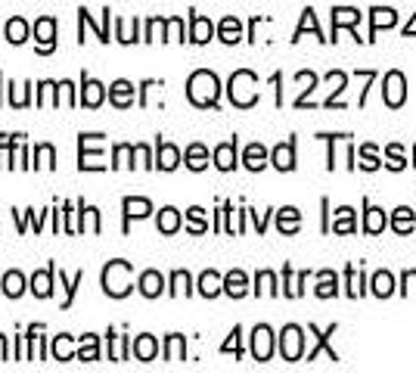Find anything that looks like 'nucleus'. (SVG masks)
Segmentation results:
<instances>
[{
	"instance_id": "obj_1",
	"label": "nucleus",
	"mask_w": 416,
	"mask_h": 373,
	"mask_svg": "<svg viewBox=\"0 0 416 373\" xmlns=\"http://www.w3.org/2000/svg\"><path fill=\"white\" fill-rule=\"evenodd\" d=\"M186 97H190V103L199 106V109H218V97H220L218 75L208 72V69L193 72L190 81H186Z\"/></svg>"
},
{
	"instance_id": "obj_2",
	"label": "nucleus",
	"mask_w": 416,
	"mask_h": 373,
	"mask_svg": "<svg viewBox=\"0 0 416 373\" xmlns=\"http://www.w3.org/2000/svg\"><path fill=\"white\" fill-rule=\"evenodd\" d=\"M100 283H103V293L109 299H124L134 290V265L124 258L109 261L103 268V274H100Z\"/></svg>"
},
{
	"instance_id": "obj_3",
	"label": "nucleus",
	"mask_w": 416,
	"mask_h": 373,
	"mask_svg": "<svg viewBox=\"0 0 416 373\" xmlns=\"http://www.w3.org/2000/svg\"><path fill=\"white\" fill-rule=\"evenodd\" d=\"M227 93H230V103L240 109H252L258 103V78L249 69H240L230 75V84H227Z\"/></svg>"
},
{
	"instance_id": "obj_4",
	"label": "nucleus",
	"mask_w": 416,
	"mask_h": 373,
	"mask_svg": "<svg viewBox=\"0 0 416 373\" xmlns=\"http://www.w3.org/2000/svg\"><path fill=\"white\" fill-rule=\"evenodd\" d=\"M106 134H78V168L81 172H106V162H103V147Z\"/></svg>"
},
{
	"instance_id": "obj_5",
	"label": "nucleus",
	"mask_w": 416,
	"mask_h": 373,
	"mask_svg": "<svg viewBox=\"0 0 416 373\" xmlns=\"http://www.w3.org/2000/svg\"><path fill=\"white\" fill-rule=\"evenodd\" d=\"M279 354L283 361H302L304 358V330L299 324H286L279 333Z\"/></svg>"
},
{
	"instance_id": "obj_6",
	"label": "nucleus",
	"mask_w": 416,
	"mask_h": 373,
	"mask_svg": "<svg viewBox=\"0 0 416 373\" xmlns=\"http://www.w3.org/2000/svg\"><path fill=\"white\" fill-rule=\"evenodd\" d=\"M152 202L146 196H124L122 199V215H124V221H122V233L127 236L131 233V221H140V218H149L152 215Z\"/></svg>"
},
{
	"instance_id": "obj_7",
	"label": "nucleus",
	"mask_w": 416,
	"mask_h": 373,
	"mask_svg": "<svg viewBox=\"0 0 416 373\" xmlns=\"http://www.w3.org/2000/svg\"><path fill=\"white\" fill-rule=\"evenodd\" d=\"M106 100V84L90 78L87 72H81V90H78V106L84 109H100Z\"/></svg>"
},
{
	"instance_id": "obj_8",
	"label": "nucleus",
	"mask_w": 416,
	"mask_h": 373,
	"mask_svg": "<svg viewBox=\"0 0 416 373\" xmlns=\"http://www.w3.org/2000/svg\"><path fill=\"white\" fill-rule=\"evenodd\" d=\"M35 50L41 56H50L56 50V19L53 16H41L35 22Z\"/></svg>"
},
{
	"instance_id": "obj_9",
	"label": "nucleus",
	"mask_w": 416,
	"mask_h": 373,
	"mask_svg": "<svg viewBox=\"0 0 416 373\" xmlns=\"http://www.w3.org/2000/svg\"><path fill=\"white\" fill-rule=\"evenodd\" d=\"M382 97H385V103L392 106V109L404 106V100H407V81H404L401 72H388L385 78H382Z\"/></svg>"
},
{
	"instance_id": "obj_10",
	"label": "nucleus",
	"mask_w": 416,
	"mask_h": 373,
	"mask_svg": "<svg viewBox=\"0 0 416 373\" xmlns=\"http://www.w3.org/2000/svg\"><path fill=\"white\" fill-rule=\"evenodd\" d=\"M270 354H274V330L267 324H258L252 330V358L270 361Z\"/></svg>"
},
{
	"instance_id": "obj_11",
	"label": "nucleus",
	"mask_w": 416,
	"mask_h": 373,
	"mask_svg": "<svg viewBox=\"0 0 416 373\" xmlns=\"http://www.w3.org/2000/svg\"><path fill=\"white\" fill-rule=\"evenodd\" d=\"M53 280H56V261H50L44 270H35L28 277V290L35 293V299H50L53 295Z\"/></svg>"
},
{
	"instance_id": "obj_12",
	"label": "nucleus",
	"mask_w": 416,
	"mask_h": 373,
	"mask_svg": "<svg viewBox=\"0 0 416 373\" xmlns=\"http://www.w3.org/2000/svg\"><path fill=\"white\" fill-rule=\"evenodd\" d=\"M181 149L174 147L171 140H156V168L159 172H174L181 165Z\"/></svg>"
},
{
	"instance_id": "obj_13",
	"label": "nucleus",
	"mask_w": 416,
	"mask_h": 373,
	"mask_svg": "<svg viewBox=\"0 0 416 373\" xmlns=\"http://www.w3.org/2000/svg\"><path fill=\"white\" fill-rule=\"evenodd\" d=\"M134 84L127 78H115L112 84H109V103H112L115 109H131L134 106Z\"/></svg>"
},
{
	"instance_id": "obj_14",
	"label": "nucleus",
	"mask_w": 416,
	"mask_h": 373,
	"mask_svg": "<svg viewBox=\"0 0 416 373\" xmlns=\"http://www.w3.org/2000/svg\"><path fill=\"white\" fill-rule=\"evenodd\" d=\"M215 38V25L206 16H199L196 10H190V35L186 41H193V44H208V41Z\"/></svg>"
},
{
	"instance_id": "obj_15",
	"label": "nucleus",
	"mask_w": 416,
	"mask_h": 373,
	"mask_svg": "<svg viewBox=\"0 0 416 373\" xmlns=\"http://www.w3.org/2000/svg\"><path fill=\"white\" fill-rule=\"evenodd\" d=\"M137 290L143 299H159V295L165 293V277L159 274V270H143L137 277Z\"/></svg>"
},
{
	"instance_id": "obj_16",
	"label": "nucleus",
	"mask_w": 416,
	"mask_h": 373,
	"mask_svg": "<svg viewBox=\"0 0 416 373\" xmlns=\"http://www.w3.org/2000/svg\"><path fill=\"white\" fill-rule=\"evenodd\" d=\"M131 354H134L137 361H143V364H146V361H156V354H159V339L152 336V333H140V336L131 342Z\"/></svg>"
},
{
	"instance_id": "obj_17",
	"label": "nucleus",
	"mask_w": 416,
	"mask_h": 373,
	"mask_svg": "<svg viewBox=\"0 0 416 373\" xmlns=\"http://www.w3.org/2000/svg\"><path fill=\"white\" fill-rule=\"evenodd\" d=\"M28 290V280H25V274L22 270H6L4 274V280H0V293L6 295V299H19V295Z\"/></svg>"
},
{
	"instance_id": "obj_18",
	"label": "nucleus",
	"mask_w": 416,
	"mask_h": 373,
	"mask_svg": "<svg viewBox=\"0 0 416 373\" xmlns=\"http://www.w3.org/2000/svg\"><path fill=\"white\" fill-rule=\"evenodd\" d=\"M109 13H112V10L106 6V10H103V22L97 25V22H93V16L87 13V6H81V10H78V25H81V28H93V35L103 41V44H109V41H112V38H109Z\"/></svg>"
},
{
	"instance_id": "obj_19",
	"label": "nucleus",
	"mask_w": 416,
	"mask_h": 373,
	"mask_svg": "<svg viewBox=\"0 0 416 373\" xmlns=\"http://www.w3.org/2000/svg\"><path fill=\"white\" fill-rule=\"evenodd\" d=\"M270 162H274V168H279V172H292L295 168V140L289 137L286 143H277L274 152H270Z\"/></svg>"
},
{
	"instance_id": "obj_20",
	"label": "nucleus",
	"mask_w": 416,
	"mask_h": 373,
	"mask_svg": "<svg viewBox=\"0 0 416 373\" xmlns=\"http://www.w3.org/2000/svg\"><path fill=\"white\" fill-rule=\"evenodd\" d=\"M106 339H109V361H131V336H118L109 327Z\"/></svg>"
},
{
	"instance_id": "obj_21",
	"label": "nucleus",
	"mask_w": 416,
	"mask_h": 373,
	"mask_svg": "<svg viewBox=\"0 0 416 373\" xmlns=\"http://www.w3.org/2000/svg\"><path fill=\"white\" fill-rule=\"evenodd\" d=\"M236 147H240V140H227V143H220V147H215V168L218 172H233L236 168Z\"/></svg>"
},
{
	"instance_id": "obj_22",
	"label": "nucleus",
	"mask_w": 416,
	"mask_h": 373,
	"mask_svg": "<svg viewBox=\"0 0 416 373\" xmlns=\"http://www.w3.org/2000/svg\"><path fill=\"white\" fill-rule=\"evenodd\" d=\"M28 35H31V25L22 19V16H10V22L4 25V41H10V44H25L28 41Z\"/></svg>"
},
{
	"instance_id": "obj_23",
	"label": "nucleus",
	"mask_w": 416,
	"mask_h": 373,
	"mask_svg": "<svg viewBox=\"0 0 416 373\" xmlns=\"http://www.w3.org/2000/svg\"><path fill=\"white\" fill-rule=\"evenodd\" d=\"M156 227H159V233H165V236L177 233V231H181V227H183V218H181V211H177L174 206H165V209H159Z\"/></svg>"
},
{
	"instance_id": "obj_24",
	"label": "nucleus",
	"mask_w": 416,
	"mask_h": 373,
	"mask_svg": "<svg viewBox=\"0 0 416 373\" xmlns=\"http://www.w3.org/2000/svg\"><path fill=\"white\" fill-rule=\"evenodd\" d=\"M50 354H53V361H75L78 358V352H75V336H69V333L53 336V342H50Z\"/></svg>"
},
{
	"instance_id": "obj_25",
	"label": "nucleus",
	"mask_w": 416,
	"mask_h": 373,
	"mask_svg": "<svg viewBox=\"0 0 416 373\" xmlns=\"http://www.w3.org/2000/svg\"><path fill=\"white\" fill-rule=\"evenodd\" d=\"M196 286H199V295L215 299V295L224 293V277H220L218 270H202L199 280H196Z\"/></svg>"
},
{
	"instance_id": "obj_26",
	"label": "nucleus",
	"mask_w": 416,
	"mask_h": 373,
	"mask_svg": "<svg viewBox=\"0 0 416 373\" xmlns=\"http://www.w3.org/2000/svg\"><path fill=\"white\" fill-rule=\"evenodd\" d=\"M308 330H311V333H314V336H317V342H314V349L308 352V361H314V358H317V354H320V352H326V354H329V361H338V354H336L333 349H329V336H333V333H336V330H338V327L333 324V327H326V333H320V330H317V327H314V324H311Z\"/></svg>"
},
{
	"instance_id": "obj_27",
	"label": "nucleus",
	"mask_w": 416,
	"mask_h": 373,
	"mask_svg": "<svg viewBox=\"0 0 416 373\" xmlns=\"http://www.w3.org/2000/svg\"><path fill=\"white\" fill-rule=\"evenodd\" d=\"M224 293L230 295V299H242V295L249 293V277H245L240 268L230 270V274H224Z\"/></svg>"
},
{
	"instance_id": "obj_28",
	"label": "nucleus",
	"mask_w": 416,
	"mask_h": 373,
	"mask_svg": "<svg viewBox=\"0 0 416 373\" xmlns=\"http://www.w3.org/2000/svg\"><path fill=\"white\" fill-rule=\"evenodd\" d=\"M183 165L190 168V172H206L208 168V149L202 147V143H190L183 152Z\"/></svg>"
},
{
	"instance_id": "obj_29",
	"label": "nucleus",
	"mask_w": 416,
	"mask_h": 373,
	"mask_svg": "<svg viewBox=\"0 0 416 373\" xmlns=\"http://www.w3.org/2000/svg\"><path fill=\"white\" fill-rule=\"evenodd\" d=\"M267 159H270V152L261 147V143H249L242 152V165L249 168V172H261V168L267 165Z\"/></svg>"
},
{
	"instance_id": "obj_30",
	"label": "nucleus",
	"mask_w": 416,
	"mask_h": 373,
	"mask_svg": "<svg viewBox=\"0 0 416 373\" xmlns=\"http://www.w3.org/2000/svg\"><path fill=\"white\" fill-rule=\"evenodd\" d=\"M84 283V270H75V277H65V270H59V286L65 290V299H63V311H69L75 305V293L78 286Z\"/></svg>"
},
{
	"instance_id": "obj_31",
	"label": "nucleus",
	"mask_w": 416,
	"mask_h": 373,
	"mask_svg": "<svg viewBox=\"0 0 416 373\" xmlns=\"http://www.w3.org/2000/svg\"><path fill=\"white\" fill-rule=\"evenodd\" d=\"M299 227H302V211L299 209L286 206V209L277 211V231L279 233H295Z\"/></svg>"
},
{
	"instance_id": "obj_32",
	"label": "nucleus",
	"mask_w": 416,
	"mask_h": 373,
	"mask_svg": "<svg viewBox=\"0 0 416 373\" xmlns=\"http://www.w3.org/2000/svg\"><path fill=\"white\" fill-rule=\"evenodd\" d=\"M78 361H100V336L97 333H84L78 336Z\"/></svg>"
},
{
	"instance_id": "obj_33",
	"label": "nucleus",
	"mask_w": 416,
	"mask_h": 373,
	"mask_svg": "<svg viewBox=\"0 0 416 373\" xmlns=\"http://www.w3.org/2000/svg\"><path fill=\"white\" fill-rule=\"evenodd\" d=\"M134 156H137V149H134V143H115L112 147V162L109 168H134Z\"/></svg>"
},
{
	"instance_id": "obj_34",
	"label": "nucleus",
	"mask_w": 416,
	"mask_h": 373,
	"mask_svg": "<svg viewBox=\"0 0 416 373\" xmlns=\"http://www.w3.org/2000/svg\"><path fill=\"white\" fill-rule=\"evenodd\" d=\"M137 28H140V19L134 16V22H127V19H115V41L118 44H134V41H143L137 35Z\"/></svg>"
},
{
	"instance_id": "obj_35",
	"label": "nucleus",
	"mask_w": 416,
	"mask_h": 373,
	"mask_svg": "<svg viewBox=\"0 0 416 373\" xmlns=\"http://www.w3.org/2000/svg\"><path fill=\"white\" fill-rule=\"evenodd\" d=\"M358 19H361L358 10H351V6H342V10H338V6H336V10H333V38H329V41H338V28H342V25L354 28Z\"/></svg>"
},
{
	"instance_id": "obj_36",
	"label": "nucleus",
	"mask_w": 416,
	"mask_h": 373,
	"mask_svg": "<svg viewBox=\"0 0 416 373\" xmlns=\"http://www.w3.org/2000/svg\"><path fill=\"white\" fill-rule=\"evenodd\" d=\"M218 38L224 41V44H236V41L242 38V22L236 19V16H227V19H220V25H218Z\"/></svg>"
},
{
	"instance_id": "obj_37",
	"label": "nucleus",
	"mask_w": 416,
	"mask_h": 373,
	"mask_svg": "<svg viewBox=\"0 0 416 373\" xmlns=\"http://www.w3.org/2000/svg\"><path fill=\"white\" fill-rule=\"evenodd\" d=\"M168 295L177 299V295H193V277L186 274V270H174L171 277H168Z\"/></svg>"
},
{
	"instance_id": "obj_38",
	"label": "nucleus",
	"mask_w": 416,
	"mask_h": 373,
	"mask_svg": "<svg viewBox=\"0 0 416 373\" xmlns=\"http://www.w3.org/2000/svg\"><path fill=\"white\" fill-rule=\"evenodd\" d=\"M31 168H35V172H38V168H47V172H53V168H56V149H53V143H38Z\"/></svg>"
},
{
	"instance_id": "obj_39",
	"label": "nucleus",
	"mask_w": 416,
	"mask_h": 373,
	"mask_svg": "<svg viewBox=\"0 0 416 373\" xmlns=\"http://www.w3.org/2000/svg\"><path fill=\"white\" fill-rule=\"evenodd\" d=\"M255 295H279L274 270H258L255 274Z\"/></svg>"
},
{
	"instance_id": "obj_40",
	"label": "nucleus",
	"mask_w": 416,
	"mask_h": 373,
	"mask_svg": "<svg viewBox=\"0 0 416 373\" xmlns=\"http://www.w3.org/2000/svg\"><path fill=\"white\" fill-rule=\"evenodd\" d=\"M186 358V339L181 333H171L165 339V361H183Z\"/></svg>"
},
{
	"instance_id": "obj_41",
	"label": "nucleus",
	"mask_w": 416,
	"mask_h": 373,
	"mask_svg": "<svg viewBox=\"0 0 416 373\" xmlns=\"http://www.w3.org/2000/svg\"><path fill=\"white\" fill-rule=\"evenodd\" d=\"M317 295L320 299H333V295H338V277L333 274V270H320L317 274Z\"/></svg>"
},
{
	"instance_id": "obj_42",
	"label": "nucleus",
	"mask_w": 416,
	"mask_h": 373,
	"mask_svg": "<svg viewBox=\"0 0 416 373\" xmlns=\"http://www.w3.org/2000/svg\"><path fill=\"white\" fill-rule=\"evenodd\" d=\"M186 231H190V233H196V236L208 231V221H206V209H199V206L186 209Z\"/></svg>"
},
{
	"instance_id": "obj_43",
	"label": "nucleus",
	"mask_w": 416,
	"mask_h": 373,
	"mask_svg": "<svg viewBox=\"0 0 416 373\" xmlns=\"http://www.w3.org/2000/svg\"><path fill=\"white\" fill-rule=\"evenodd\" d=\"M329 231H336V233H354V209H348L342 206L336 211V221L329 224Z\"/></svg>"
},
{
	"instance_id": "obj_44",
	"label": "nucleus",
	"mask_w": 416,
	"mask_h": 373,
	"mask_svg": "<svg viewBox=\"0 0 416 373\" xmlns=\"http://www.w3.org/2000/svg\"><path fill=\"white\" fill-rule=\"evenodd\" d=\"M31 90H35V84H31V81L22 84V93H19V88H16V84L10 81V106H13V109L31 106Z\"/></svg>"
},
{
	"instance_id": "obj_45",
	"label": "nucleus",
	"mask_w": 416,
	"mask_h": 373,
	"mask_svg": "<svg viewBox=\"0 0 416 373\" xmlns=\"http://www.w3.org/2000/svg\"><path fill=\"white\" fill-rule=\"evenodd\" d=\"M385 224H388L385 211H382V209H373V206H370V209H367V218H363V231H367V233H379Z\"/></svg>"
},
{
	"instance_id": "obj_46",
	"label": "nucleus",
	"mask_w": 416,
	"mask_h": 373,
	"mask_svg": "<svg viewBox=\"0 0 416 373\" xmlns=\"http://www.w3.org/2000/svg\"><path fill=\"white\" fill-rule=\"evenodd\" d=\"M373 293L379 295V299H385V295L395 293V277L388 274V270H379L376 277H373Z\"/></svg>"
},
{
	"instance_id": "obj_47",
	"label": "nucleus",
	"mask_w": 416,
	"mask_h": 373,
	"mask_svg": "<svg viewBox=\"0 0 416 373\" xmlns=\"http://www.w3.org/2000/svg\"><path fill=\"white\" fill-rule=\"evenodd\" d=\"M165 22L162 16H156V19H146V31H143V41L152 44V41H165Z\"/></svg>"
},
{
	"instance_id": "obj_48",
	"label": "nucleus",
	"mask_w": 416,
	"mask_h": 373,
	"mask_svg": "<svg viewBox=\"0 0 416 373\" xmlns=\"http://www.w3.org/2000/svg\"><path fill=\"white\" fill-rule=\"evenodd\" d=\"M392 227H395V231H398V233H407V231H413V209H407V206H401V209H395Z\"/></svg>"
},
{
	"instance_id": "obj_49",
	"label": "nucleus",
	"mask_w": 416,
	"mask_h": 373,
	"mask_svg": "<svg viewBox=\"0 0 416 373\" xmlns=\"http://www.w3.org/2000/svg\"><path fill=\"white\" fill-rule=\"evenodd\" d=\"M395 22H398V13L395 10H382V6H379V10H373V28H370V35H376V31L385 28V25L392 28Z\"/></svg>"
},
{
	"instance_id": "obj_50",
	"label": "nucleus",
	"mask_w": 416,
	"mask_h": 373,
	"mask_svg": "<svg viewBox=\"0 0 416 373\" xmlns=\"http://www.w3.org/2000/svg\"><path fill=\"white\" fill-rule=\"evenodd\" d=\"M159 88H162V78H146V81H140V88H137V93H140V97H137V106L146 109V106H149V93L159 90Z\"/></svg>"
},
{
	"instance_id": "obj_51",
	"label": "nucleus",
	"mask_w": 416,
	"mask_h": 373,
	"mask_svg": "<svg viewBox=\"0 0 416 373\" xmlns=\"http://www.w3.org/2000/svg\"><path fill=\"white\" fill-rule=\"evenodd\" d=\"M165 41H177V44L186 41L183 38V19H181V16H171V19L165 22Z\"/></svg>"
},
{
	"instance_id": "obj_52",
	"label": "nucleus",
	"mask_w": 416,
	"mask_h": 373,
	"mask_svg": "<svg viewBox=\"0 0 416 373\" xmlns=\"http://www.w3.org/2000/svg\"><path fill=\"white\" fill-rule=\"evenodd\" d=\"M382 162L376 159V147H373V143H363L361 147V168H367V172H376Z\"/></svg>"
},
{
	"instance_id": "obj_53",
	"label": "nucleus",
	"mask_w": 416,
	"mask_h": 373,
	"mask_svg": "<svg viewBox=\"0 0 416 373\" xmlns=\"http://www.w3.org/2000/svg\"><path fill=\"white\" fill-rule=\"evenodd\" d=\"M308 28H314V31H317V38H320V25H317V16H314V10H304V13H302V25H299V31H295L292 41H299ZM320 41H326V38H320Z\"/></svg>"
},
{
	"instance_id": "obj_54",
	"label": "nucleus",
	"mask_w": 416,
	"mask_h": 373,
	"mask_svg": "<svg viewBox=\"0 0 416 373\" xmlns=\"http://www.w3.org/2000/svg\"><path fill=\"white\" fill-rule=\"evenodd\" d=\"M240 336H242V327H233V333H230V339H227L224 345H220V352L224 354H236V358H242V342H240Z\"/></svg>"
},
{
	"instance_id": "obj_55",
	"label": "nucleus",
	"mask_w": 416,
	"mask_h": 373,
	"mask_svg": "<svg viewBox=\"0 0 416 373\" xmlns=\"http://www.w3.org/2000/svg\"><path fill=\"white\" fill-rule=\"evenodd\" d=\"M75 202H63V231L65 233H78V221H75Z\"/></svg>"
},
{
	"instance_id": "obj_56",
	"label": "nucleus",
	"mask_w": 416,
	"mask_h": 373,
	"mask_svg": "<svg viewBox=\"0 0 416 373\" xmlns=\"http://www.w3.org/2000/svg\"><path fill=\"white\" fill-rule=\"evenodd\" d=\"M134 149H137V159H140V165L146 168V172H152V168H156V156H152V149L146 147V143H134Z\"/></svg>"
},
{
	"instance_id": "obj_57",
	"label": "nucleus",
	"mask_w": 416,
	"mask_h": 373,
	"mask_svg": "<svg viewBox=\"0 0 416 373\" xmlns=\"http://www.w3.org/2000/svg\"><path fill=\"white\" fill-rule=\"evenodd\" d=\"M385 156H388V165H392V172H401V168L407 165L404 162V152H401V147H398V143H392V147H388Z\"/></svg>"
},
{
	"instance_id": "obj_58",
	"label": "nucleus",
	"mask_w": 416,
	"mask_h": 373,
	"mask_svg": "<svg viewBox=\"0 0 416 373\" xmlns=\"http://www.w3.org/2000/svg\"><path fill=\"white\" fill-rule=\"evenodd\" d=\"M87 231H90V233H100V231H103V221H100V209H97V206H87Z\"/></svg>"
},
{
	"instance_id": "obj_59",
	"label": "nucleus",
	"mask_w": 416,
	"mask_h": 373,
	"mask_svg": "<svg viewBox=\"0 0 416 373\" xmlns=\"http://www.w3.org/2000/svg\"><path fill=\"white\" fill-rule=\"evenodd\" d=\"M25 134H0V168H4V152L13 147L16 140H22Z\"/></svg>"
},
{
	"instance_id": "obj_60",
	"label": "nucleus",
	"mask_w": 416,
	"mask_h": 373,
	"mask_svg": "<svg viewBox=\"0 0 416 373\" xmlns=\"http://www.w3.org/2000/svg\"><path fill=\"white\" fill-rule=\"evenodd\" d=\"M75 211H78V233H84L87 231V202L78 199L75 202Z\"/></svg>"
},
{
	"instance_id": "obj_61",
	"label": "nucleus",
	"mask_w": 416,
	"mask_h": 373,
	"mask_svg": "<svg viewBox=\"0 0 416 373\" xmlns=\"http://www.w3.org/2000/svg\"><path fill=\"white\" fill-rule=\"evenodd\" d=\"M59 231H63V211H59L56 202H53V233L59 236Z\"/></svg>"
},
{
	"instance_id": "obj_62",
	"label": "nucleus",
	"mask_w": 416,
	"mask_h": 373,
	"mask_svg": "<svg viewBox=\"0 0 416 373\" xmlns=\"http://www.w3.org/2000/svg\"><path fill=\"white\" fill-rule=\"evenodd\" d=\"M0 361H10V345H6L4 333H0Z\"/></svg>"
},
{
	"instance_id": "obj_63",
	"label": "nucleus",
	"mask_w": 416,
	"mask_h": 373,
	"mask_svg": "<svg viewBox=\"0 0 416 373\" xmlns=\"http://www.w3.org/2000/svg\"><path fill=\"white\" fill-rule=\"evenodd\" d=\"M0 88H4V72H0ZM0 106H4V93H0Z\"/></svg>"
}]
</instances>
